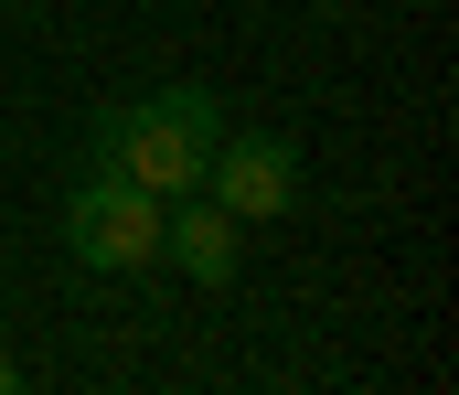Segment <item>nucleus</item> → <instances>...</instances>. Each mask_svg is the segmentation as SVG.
I'll list each match as a JSON object with an SVG mask.
<instances>
[{
	"label": "nucleus",
	"mask_w": 459,
	"mask_h": 395,
	"mask_svg": "<svg viewBox=\"0 0 459 395\" xmlns=\"http://www.w3.org/2000/svg\"><path fill=\"white\" fill-rule=\"evenodd\" d=\"M11 385H22V364H11V353H0V395H11Z\"/></svg>",
	"instance_id": "nucleus-5"
},
{
	"label": "nucleus",
	"mask_w": 459,
	"mask_h": 395,
	"mask_svg": "<svg viewBox=\"0 0 459 395\" xmlns=\"http://www.w3.org/2000/svg\"><path fill=\"white\" fill-rule=\"evenodd\" d=\"M204 193L225 203L235 225H278V214L299 203V150L278 129H235V139H214V160H204Z\"/></svg>",
	"instance_id": "nucleus-3"
},
{
	"label": "nucleus",
	"mask_w": 459,
	"mask_h": 395,
	"mask_svg": "<svg viewBox=\"0 0 459 395\" xmlns=\"http://www.w3.org/2000/svg\"><path fill=\"white\" fill-rule=\"evenodd\" d=\"M235 257H246V236H235V214L214 193H171L160 203V267H182L193 288H225Z\"/></svg>",
	"instance_id": "nucleus-4"
},
{
	"label": "nucleus",
	"mask_w": 459,
	"mask_h": 395,
	"mask_svg": "<svg viewBox=\"0 0 459 395\" xmlns=\"http://www.w3.org/2000/svg\"><path fill=\"white\" fill-rule=\"evenodd\" d=\"M214 139H225V118H214L204 86H160V97H128V107L97 118V171H128L139 193L171 203V193H204Z\"/></svg>",
	"instance_id": "nucleus-1"
},
{
	"label": "nucleus",
	"mask_w": 459,
	"mask_h": 395,
	"mask_svg": "<svg viewBox=\"0 0 459 395\" xmlns=\"http://www.w3.org/2000/svg\"><path fill=\"white\" fill-rule=\"evenodd\" d=\"M65 246L86 267H108V278L160 267V193H139L128 171H86V182L65 193Z\"/></svg>",
	"instance_id": "nucleus-2"
}]
</instances>
